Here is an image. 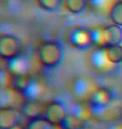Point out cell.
<instances>
[{
	"instance_id": "6da1fadb",
	"label": "cell",
	"mask_w": 122,
	"mask_h": 129,
	"mask_svg": "<svg viewBox=\"0 0 122 129\" xmlns=\"http://www.w3.org/2000/svg\"><path fill=\"white\" fill-rule=\"evenodd\" d=\"M64 48L57 41H46L39 46L38 56L40 63L46 68H54L63 60Z\"/></svg>"
},
{
	"instance_id": "7a4b0ae2",
	"label": "cell",
	"mask_w": 122,
	"mask_h": 129,
	"mask_svg": "<svg viewBox=\"0 0 122 129\" xmlns=\"http://www.w3.org/2000/svg\"><path fill=\"white\" fill-rule=\"evenodd\" d=\"M21 41L11 34H3L0 36V56L6 61L21 55Z\"/></svg>"
},
{
	"instance_id": "3957f363",
	"label": "cell",
	"mask_w": 122,
	"mask_h": 129,
	"mask_svg": "<svg viewBox=\"0 0 122 129\" xmlns=\"http://www.w3.org/2000/svg\"><path fill=\"white\" fill-rule=\"evenodd\" d=\"M66 41L69 45L78 50H87L93 46L90 30L82 27H73L66 35Z\"/></svg>"
},
{
	"instance_id": "277c9868",
	"label": "cell",
	"mask_w": 122,
	"mask_h": 129,
	"mask_svg": "<svg viewBox=\"0 0 122 129\" xmlns=\"http://www.w3.org/2000/svg\"><path fill=\"white\" fill-rule=\"evenodd\" d=\"M66 106L59 101H53L46 106L44 117L54 125L61 126L69 115Z\"/></svg>"
},
{
	"instance_id": "5b68a950",
	"label": "cell",
	"mask_w": 122,
	"mask_h": 129,
	"mask_svg": "<svg viewBox=\"0 0 122 129\" xmlns=\"http://www.w3.org/2000/svg\"><path fill=\"white\" fill-rule=\"evenodd\" d=\"M23 112L14 107H0V129H15L22 121Z\"/></svg>"
},
{
	"instance_id": "8992f818",
	"label": "cell",
	"mask_w": 122,
	"mask_h": 129,
	"mask_svg": "<svg viewBox=\"0 0 122 129\" xmlns=\"http://www.w3.org/2000/svg\"><path fill=\"white\" fill-rule=\"evenodd\" d=\"M113 101V93L105 86L96 87L89 96V104L93 109H104Z\"/></svg>"
},
{
	"instance_id": "52a82bcc",
	"label": "cell",
	"mask_w": 122,
	"mask_h": 129,
	"mask_svg": "<svg viewBox=\"0 0 122 129\" xmlns=\"http://www.w3.org/2000/svg\"><path fill=\"white\" fill-rule=\"evenodd\" d=\"M7 71L11 76H25L28 75L30 63L26 57L19 55L7 61Z\"/></svg>"
},
{
	"instance_id": "ba28073f",
	"label": "cell",
	"mask_w": 122,
	"mask_h": 129,
	"mask_svg": "<svg viewBox=\"0 0 122 129\" xmlns=\"http://www.w3.org/2000/svg\"><path fill=\"white\" fill-rule=\"evenodd\" d=\"M90 62L98 71H105L112 66L106 55L105 47H97L90 55Z\"/></svg>"
},
{
	"instance_id": "9c48e42d",
	"label": "cell",
	"mask_w": 122,
	"mask_h": 129,
	"mask_svg": "<svg viewBox=\"0 0 122 129\" xmlns=\"http://www.w3.org/2000/svg\"><path fill=\"white\" fill-rule=\"evenodd\" d=\"M45 93V86L40 80L33 78L28 88L24 91L22 96L26 100L39 101V99Z\"/></svg>"
},
{
	"instance_id": "30bf717a",
	"label": "cell",
	"mask_w": 122,
	"mask_h": 129,
	"mask_svg": "<svg viewBox=\"0 0 122 129\" xmlns=\"http://www.w3.org/2000/svg\"><path fill=\"white\" fill-rule=\"evenodd\" d=\"M45 108L43 107L39 101L26 100V102L23 104L22 112L25 117L32 120L42 117V115L45 114Z\"/></svg>"
},
{
	"instance_id": "8fae6325",
	"label": "cell",
	"mask_w": 122,
	"mask_h": 129,
	"mask_svg": "<svg viewBox=\"0 0 122 129\" xmlns=\"http://www.w3.org/2000/svg\"><path fill=\"white\" fill-rule=\"evenodd\" d=\"M104 30L106 46L122 45V27L113 24L104 27Z\"/></svg>"
},
{
	"instance_id": "7c38bea8",
	"label": "cell",
	"mask_w": 122,
	"mask_h": 129,
	"mask_svg": "<svg viewBox=\"0 0 122 129\" xmlns=\"http://www.w3.org/2000/svg\"><path fill=\"white\" fill-rule=\"evenodd\" d=\"M92 111L93 108L90 107V104L86 105L84 103H77L72 107L70 113H72L82 122H85L91 117Z\"/></svg>"
},
{
	"instance_id": "4fadbf2b",
	"label": "cell",
	"mask_w": 122,
	"mask_h": 129,
	"mask_svg": "<svg viewBox=\"0 0 122 129\" xmlns=\"http://www.w3.org/2000/svg\"><path fill=\"white\" fill-rule=\"evenodd\" d=\"M106 55L111 64L122 63V45H108L105 47Z\"/></svg>"
},
{
	"instance_id": "5bb4252c",
	"label": "cell",
	"mask_w": 122,
	"mask_h": 129,
	"mask_svg": "<svg viewBox=\"0 0 122 129\" xmlns=\"http://www.w3.org/2000/svg\"><path fill=\"white\" fill-rule=\"evenodd\" d=\"M64 5L71 14H80L87 9V0H64Z\"/></svg>"
},
{
	"instance_id": "9a60e30c",
	"label": "cell",
	"mask_w": 122,
	"mask_h": 129,
	"mask_svg": "<svg viewBox=\"0 0 122 129\" xmlns=\"http://www.w3.org/2000/svg\"><path fill=\"white\" fill-rule=\"evenodd\" d=\"M25 129H64L62 126L52 124L45 117H38L28 122Z\"/></svg>"
},
{
	"instance_id": "2e32d148",
	"label": "cell",
	"mask_w": 122,
	"mask_h": 129,
	"mask_svg": "<svg viewBox=\"0 0 122 129\" xmlns=\"http://www.w3.org/2000/svg\"><path fill=\"white\" fill-rule=\"evenodd\" d=\"M109 14L113 24L122 27V0H118L111 5Z\"/></svg>"
},
{
	"instance_id": "e0dca14e",
	"label": "cell",
	"mask_w": 122,
	"mask_h": 129,
	"mask_svg": "<svg viewBox=\"0 0 122 129\" xmlns=\"http://www.w3.org/2000/svg\"><path fill=\"white\" fill-rule=\"evenodd\" d=\"M90 35L93 45H95L96 47H105V35L104 28L95 27L90 29Z\"/></svg>"
},
{
	"instance_id": "ac0fdd59",
	"label": "cell",
	"mask_w": 122,
	"mask_h": 129,
	"mask_svg": "<svg viewBox=\"0 0 122 129\" xmlns=\"http://www.w3.org/2000/svg\"><path fill=\"white\" fill-rule=\"evenodd\" d=\"M37 2L40 9L48 12L56 11L64 4V0H37Z\"/></svg>"
},
{
	"instance_id": "d6986e66",
	"label": "cell",
	"mask_w": 122,
	"mask_h": 129,
	"mask_svg": "<svg viewBox=\"0 0 122 129\" xmlns=\"http://www.w3.org/2000/svg\"><path fill=\"white\" fill-rule=\"evenodd\" d=\"M83 123L84 122H82L76 117H74L72 113L69 112L68 117L61 126L64 129H79L84 126Z\"/></svg>"
},
{
	"instance_id": "ffe728a7",
	"label": "cell",
	"mask_w": 122,
	"mask_h": 129,
	"mask_svg": "<svg viewBox=\"0 0 122 129\" xmlns=\"http://www.w3.org/2000/svg\"><path fill=\"white\" fill-rule=\"evenodd\" d=\"M108 129H122V124H116L111 126L110 127H109Z\"/></svg>"
},
{
	"instance_id": "44dd1931",
	"label": "cell",
	"mask_w": 122,
	"mask_h": 129,
	"mask_svg": "<svg viewBox=\"0 0 122 129\" xmlns=\"http://www.w3.org/2000/svg\"><path fill=\"white\" fill-rule=\"evenodd\" d=\"M79 129H94V128H92V127H88V126L84 125L83 127H81L79 128Z\"/></svg>"
},
{
	"instance_id": "7402d4cb",
	"label": "cell",
	"mask_w": 122,
	"mask_h": 129,
	"mask_svg": "<svg viewBox=\"0 0 122 129\" xmlns=\"http://www.w3.org/2000/svg\"><path fill=\"white\" fill-rule=\"evenodd\" d=\"M90 1H91V2H97V1H99V0H90Z\"/></svg>"
}]
</instances>
